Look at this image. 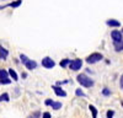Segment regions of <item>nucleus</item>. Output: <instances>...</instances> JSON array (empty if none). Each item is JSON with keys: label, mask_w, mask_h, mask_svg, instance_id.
<instances>
[{"label": "nucleus", "mask_w": 123, "mask_h": 118, "mask_svg": "<svg viewBox=\"0 0 123 118\" xmlns=\"http://www.w3.org/2000/svg\"><path fill=\"white\" fill-rule=\"evenodd\" d=\"M7 71L4 70V69H0V79H4V77H7Z\"/></svg>", "instance_id": "2eb2a0df"}, {"label": "nucleus", "mask_w": 123, "mask_h": 118, "mask_svg": "<svg viewBox=\"0 0 123 118\" xmlns=\"http://www.w3.org/2000/svg\"><path fill=\"white\" fill-rule=\"evenodd\" d=\"M3 101V98H1V96H0V102H1Z\"/></svg>", "instance_id": "a878e982"}, {"label": "nucleus", "mask_w": 123, "mask_h": 118, "mask_svg": "<svg viewBox=\"0 0 123 118\" xmlns=\"http://www.w3.org/2000/svg\"><path fill=\"white\" fill-rule=\"evenodd\" d=\"M54 65H55V63H54V60L52 58L46 57V58L42 59V66H44L46 69H52Z\"/></svg>", "instance_id": "20e7f679"}, {"label": "nucleus", "mask_w": 123, "mask_h": 118, "mask_svg": "<svg viewBox=\"0 0 123 118\" xmlns=\"http://www.w3.org/2000/svg\"><path fill=\"white\" fill-rule=\"evenodd\" d=\"M52 102H53V100H50V98H48V100H46V102H44V103H46L47 106H50V105H52Z\"/></svg>", "instance_id": "5701e85b"}, {"label": "nucleus", "mask_w": 123, "mask_h": 118, "mask_svg": "<svg viewBox=\"0 0 123 118\" xmlns=\"http://www.w3.org/2000/svg\"><path fill=\"white\" fill-rule=\"evenodd\" d=\"M21 0H16V1H14V3H11V4H9L7 6H11V7H18L20 5H21Z\"/></svg>", "instance_id": "ddd939ff"}, {"label": "nucleus", "mask_w": 123, "mask_h": 118, "mask_svg": "<svg viewBox=\"0 0 123 118\" xmlns=\"http://www.w3.org/2000/svg\"><path fill=\"white\" fill-rule=\"evenodd\" d=\"M69 63H70L69 59H63V60L60 62V66H62V68H65L67 65H69Z\"/></svg>", "instance_id": "dca6fc26"}, {"label": "nucleus", "mask_w": 123, "mask_h": 118, "mask_svg": "<svg viewBox=\"0 0 123 118\" xmlns=\"http://www.w3.org/2000/svg\"><path fill=\"white\" fill-rule=\"evenodd\" d=\"M38 117H39V112H36L33 114V117H31V118H38Z\"/></svg>", "instance_id": "b1692460"}, {"label": "nucleus", "mask_w": 123, "mask_h": 118, "mask_svg": "<svg viewBox=\"0 0 123 118\" xmlns=\"http://www.w3.org/2000/svg\"><path fill=\"white\" fill-rule=\"evenodd\" d=\"M107 25L108 26H112V27H119L121 26V22H118L117 20L111 18V20H107Z\"/></svg>", "instance_id": "6e6552de"}, {"label": "nucleus", "mask_w": 123, "mask_h": 118, "mask_svg": "<svg viewBox=\"0 0 123 118\" xmlns=\"http://www.w3.org/2000/svg\"><path fill=\"white\" fill-rule=\"evenodd\" d=\"M1 98H3V100H4L5 102H9V101H10V97H9V94H6V92L1 95Z\"/></svg>", "instance_id": "a211bd4d"}, {"label": "nucleus", "mask_w": 123, "mask_h": 118, "mask_svg": "<svg viewBox=\"0 0 123 118\" xmlns=\"http://www.w3.org/2000/svg\"><path fill=\"white\" fill-rule=\"evenodd\" d=\"M20 59H21V62H22L24 64H26V63L28 62V58H27L25 54H21V55H20Z\"/></svg>", "instance_id": "f3484780"}, {"label": "nucleus", "mask_w": 123, "mask_h": 118, "mask_svg": "<svg viewBox=\"0 0 123 118\" xmlns=\"http://www.w3.org/2000/svg\"><path fill=\"white\" fill-rule=\"evenodd\" d=\"M102 94H104L105 96H110V95H111V91L108 90V88H107V87H105V88H104V90H102Z\"/></svg>", "instance_id": "6ab92c4d"}, {"label": "nucleus", "mask_w": 123, "mask_h": 118, "mask_svg": "<svg viewBox=\"0 0 123 118\" xmlns=\"http://www.w3.org/2000/svg\"><path fill=\"white\" fill-rule=\"evenodd\" d=\"M53 90H54V92H55V95L57 96H62V97H65L67 96V92L63 90L62 87H59V86H53Z\"/></svg>", "instance_id": "423d86ee"}, {"label": "nucleus", "mask_w": 123, "mask_h": 118, "mask_svg": "<svg viewBox=\"0 0 123 118\" xmlns=\"http://www.w3.org/2000/svg\"><path fill=\"white\" fill-rule=\"evenodd\" d=\"M89 110H90L91 113H92V118H97V110H96L95 106L90 105V106H89Z\"/></svg>", "instance_id": "9b49d317"}, {"label": "nucleus", "mask_w": 123, "mask_h": 118, "mask_svg": "<svg viewBox=\"0 0 123 118\" xmlns=\"http://www.w3.org/2000/svg\"><path fill=\"white\" fill-rule=\"evenodd\" d=\"M42 118H50V113L49 112H44L43 116H42Z\"/></svg>", "instance_id": "4be33fe9"}, {"label": "nucleus", "mask_w": 123, "mask_h": 118, "mask_svg": "<svg viewBox=\"0 0 123 118\" xmlns=\"http://www.w3.org/2000/svg\"><path fill=\"white\" fill-rule=\"evenodd\" d=\"M121 87L123 88V75L121 76Z\"/></svg>", "instance_id": "393cba45"}, {"label": "nucleus", "mask_w": 123, "mask_h": 118, "mask_svg": "<svg viewBox=\"0 0 123 118\" xmlns=\"http://www.w3.org/2000/svg\"><path fill=\"white\" fill-rule=\"evenodd\" d=\"M69 66H70L71 70L78 71L79 69H81V66H83V60H81V59H74V60H70Z\"/></svg>", "instance_id": "7ed1b4c3"}, {"label": "nucleus", "mask_w": 123, "mask_h": 118, "mask_svg": "<svg viewBox=\"0 0 123 118\" xmlns=\"http://www.w3.org/2000/svg\"><path fill=\"white\" fill-rule=\"evenodd\" d=\"M111 37H112V39H113V43L122 42V32L121 31H117V30L112 31L111 32Z\"/></svg>", "instance_id": "39448f33"}, {"label": "nucleus", "mask_w": 123, "mask_h": 118, "mask_svg": "<svg viewBox=\"0 0 123 118\" xmlns=\"http://www.w3.org/2000/svg\"><path fill=\"white\" fill-rule=\"evenodd\" d=\"M102 58H104V57H102V54H100V53H92L91 55H89L86 58V62L89 64H95V63L100 62Z\"/></svg>", "instance_id": "f03ea898"}, {"label": "nucleus", "mask_w": 123, "mask_h": 118, "mask_svg": "<svg viewBox=\"0 0 123 118\" xmlns=\"http://www.w3.org/2000/svg\"><path fill=\"white\" fill-rule=\"evenodd\" d=\"M75 94H76V96H83V97H85V94H84L83 91H81L80 88H78V90H76V92H75Z\"/></svg>", "instance_id": "aec40b11"}, {"label": "nucleus", "mask_w": 123, "mask_h": 118, "mask_svg": "<svg viewBox=\"0 0 123 118\" xmlns=\"http://www.w3.org/2000/svg\"><path fill=\"white\" fill-rule=\"evenodd\" d=\"M25 65H26V68L28 69V70H33V69H36V66H37V63H36L35 60H31V59H28V62H27Z\"/></svg>", "instance_id": "0eeeda50"}, {"label": "nucleus", "mask_w": 123, "mask_h": 118, "mask_svg": "<svg viewBox=\"0 0 123 118\" xmlns=\"http://www.w3.org/2000/svg\"><path fill=\"white\" fill-rule=\"evenodd\" d=\"M11 83V80H10L9 77H4V79H0V84H3V85H7Z\"/></svg>", "instance_id": "4468645a"}, {"label": "nucleus", "mask_w": 123, "mask_h": 118, "mask_svg": "<svg viewBox=\"0 0 123 118\" xmlns=\"http://www.w3.org/2000/svg\"><path fill=\"white\" fill-rule=\"evenodd\" d=\"M50 106H52L53 110H59V108H62V103H60V102H54V101H53Z\"/></svg>", "instance_id": "f8f14e48"}, {"label": "nucleus", "mask_w": 123, "mask_h": 118, "mask_svg": "<svg viewBox=\"0 0 123 118\" xmlns=\"http://www.w3.org/2000/svg\"><path fill=\"white\" fill-rule=\"evenodd\" d=\"M7 55H9V52L6 51V49H5L4 47H1V46H0V58L6 59V58H7Z\"/></svg>", "instance_id": "1a4fd4ad"}, {"label": "nucleus", "mask_w": 123, "mask_h": 118, "mask_svg": "<svg viewBox=\"0 0 123 118\" xmlns=\"http://www.w3.org/2000/svg\"><path fill=\"white\" fill-rule=\"evenodd\" d=\"M115 112L113 111H107V118H113Z\"/></svg>", "instance_id": "412c9836"}, {"label": "nucleus", "mask_w": 123, "mask_h": 118, "mask_svg": "<svg viewBox=\"0 0 123 118\" xmlns=\"http://www.w3.org/2000/svg\"><path fill=\"white\" fill-rule=\"evenodd\" d=\"M7 74L14 79V81H17L18 80V76H17V74H16V71L14 70V69H9V73Z\"/></svg>", "instance_id": "9d476101"}, {"label": "nucleus", "mask_w": 123, "mask_h": 118, "mask_svg": "<svg viewBox=\"0 0 123 118\" xmlns=\"http://www.w3.org/2000/svg\"><path fill=\"white\" fill-rule=\"evenodd\" d=\"M76 80H78V83L81 86H84V87H91V86H94V81H92L89 76H86L85 74H79L78 77H76Z\"/></svg>", "instance_id": "f257e3e1"}]
</instances>
